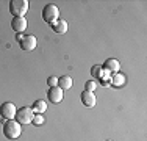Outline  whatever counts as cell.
<instances>
[{
  "mask_svg": "<svg viewBox=\"0 0 147 141\" xmlns=\"http://www.w3.org/2000/svg\"><path fill=\"white\" fill-rule=\"evenodd\" d=\"M22 133V129H20V124L14 119H8V121L3 124V135L8 140H16L20 136Z\"/></svg>",
  "mask_w": 147,
  "mask_h": 141,
  "instance_id": "6da1fadb",
  "label": "cell"
},
{
  "mask_svg": "<svg viewBox=\"0 0 147 141\" xmlns=\"http://www.w3.org/2000/svg\"><path fill=\"white\" fill-rule=\"evenodd\" d=\"M97 88V83L94 82V80H89V82H86V85H85V89L86 91H94Z\"/></svg>",
  "mask_w": 147,
  "mask_h": 141,
  "instance_id": "2e32d148",
  "label": "cell"
},
{
  "mask_svg": "<svg viewBox=\"0 0 147 141\" xmlns=\"http://www.w3.org/2000/svg\"><path fill=\"white\" fill-rule=\"evenodd\" d=\"M80 99H82V104L85 105V107L88 108H92L94 105H96V96H94L92 91H83L82 96H80Z\"/></svg>",
  "mask_w": 147,
  "mask_h": 141,
  "instance_id": "9c48e42d",
  "label": "cell"
},
{
  "mask_svg": "<svg viewBox=\"0 0 147 141\" xmlns=\"http://www.w3.org/2000/svg\"><path fill=\"white\" fill-rule=\"evenodd\" d=\"M47 85L50 88L58 86V77H49V79H47Z\"/></svg>",
  "mask_w": 147,
  "mask_h": 141,
  "instance_id": "e0dca14e",
  "label": "cell"
},
{
  "mask_svg": "<svg viewBox=\"0 0 147 141\" xmlns=\"http://www.w3.org/2000/svg\"><path fill=\"white\" fill-rule=\"evenodd\" d=\"M22 38H24V36H22V33H17V41H20Z\"/></svg>",
  "mask_w": 147,
  "mask_h": 141,
  "instance_id": "d6986e66",
  "label": "cell"
},
{
  "mask_svg": "<svg viewBox=\"0 0 147 141\" xmlns=\"http://www.w3.org/2000/svg\"><path fill=\"white\" fill-rule=\"evenodd\" d=\"M91 74H92V77H96V79H100L103 74V69L100 68V66H94L92 70H91Z\"/></svg>",
  "mask_w": 147,
  "mask_h": 141,
  "instance_id": "9a60e30c",
  "label": "cell"
},
{
  "mask_svg": "<svg viewBox=\"0 0 147 141\" xmlns=\"http://www.w3.org/2000/svg\"><path fill=\"white\" fill-rule=\"evenodd\" d=\"M33 118H34V113L30 107H22L16 111V121L19 124H24V125L30 124V122H33Z\"/></svg>",
  "mask_w": 147,
  "mask_h": 141,
  "instance_id": "277c9868",
  "label": "cell"
},
{
  "mask_svg": "<svg viewBox=\"0 0 147 141\" xmlns=\"http://www.w3.org/2000/svg\"><path fill=\"white\" fill-rule=\"evenodd\" d=\"M52 28H53L55 33L63 35V33H66V31H67V22H66V20H63V19H58L55 24H52Z\"/></svg>",
  "mask_w": 147,
  "mask_h": 141,
  "instance_id": "8fae6325",
  "label": "cell"
},
{
  "mask_svg": "<svg viewBox=\"0 0 147 141\" xmlns=\"http://www.w3.org/2000/svg\"><path fill=\"white\" fill-rule=\"evenodd\" d=\"M119 68H121V66H119V61L117 60H114V58H108L107 61L103 63V70L105 72H110V74H116L117 70H119Z\"/></svg>",
  "mask_w": 147,
  "mask_h": 141,
  "instance_id": "30bf717a",
  "label": "cell"
},
{
  "mask_svg": "<svg viewBox=\"0 0 147 141\" xmlns=\"http://www.w3.org/2000/svg\"><path fill=\"white\" fill-rule=\"evenodd\" d=\"M59 9H58V6L57 5H52V3H49V5H45L44 6V9H42V19H44V22H47V24H55L57 20L59 19Z\"/></svg>",
  "mask_w": 147,
  "mask_h": 141,
  "instance_id": "3957f363",
  "label": "cell"
},
{
  "mask_svg": "<svg viewBox=\"0 0 147 141\" xmlns=\"http://www.w3.org/2000/svg\"><path fill=\"white\" fill-rule=\"evenodd\" d=\"M16 107L13 102H5V104H2V107H0V116L2 118H5L6 121L8 119H14L16 118Z\"/></svg>",
  "mask_w": 147,
  "mask_h": 141,
  "instance_id": "5b68a950",
  "label": "cell"
},
{
  "mask_svg": "<svg viewBox=\"0 0 147 141\" xmlns=\"http://www.w3.org/2000/svg\"><path fill=\"white\" fill-rule=\"evenodd\" d=\"M33 122H34V124H42V122H44V119L41 118V116L34 115V118H33Z\"/></svg>",
  "mask_w": 147,
  "mask_h": 141,
  "instance_id": "ac0fdd59",
  "label": "cell"
},
{
  "mask_svg": "<svg viewBox=\"0 0 147 141\" xmlns=\"http://www.w3.org/2000/svg\"><path fill=\"white\" fill-rule=\"evenodd\" d=\"M105 141H113V140H105Z\"/></svg>",
  "mask_w": 147,
  "mask_h": 141,
  "instance_id": "ffe728a7",
  "label": "cell"
},
{
  "mask_svg": "<svg viewBox=\"0 0 147 141\" xmlns=\"http://www.w3.org/2000/svg\"><path fill=\"white\" fill-rule=\"evenodd\" d=\"M36 44H38V39L33 36V35H25V36H24L22 39L19 41L20 49H22V50H25V52H31V50H34Z\"/></svg>",
  "mask_w": 147,
  "mask_h": 141,
  "instance_id": "8992f818",
  "label": "cell"
},
{
  "mask_svg": "<svg viewBox=\"0 0 147 141\" xmlns=\"http://www.w3.org/2000/svg\"><path fill=\"white\" fill-rule=\"evenodd\" d=\"M47 96H49V100H50L52 104H59V102L63 100L64 91H63L61 88H58V86H53V88H50V89H49Z\"/></svg>",
  "mask_w": 147,
  "mask_h": 141,
  "instance_id": "52a82bcc",
  "label": "cell"
},
{
  "mask_svg": "<svg viewBox=\"0 0 147 141\" xmlns=\"http://www.w3.org/2000/svg\"><path fill=\"white\" fill-rule=\"evenodd\" d=\"M124 82H125V77L121 75V74H117V75H114V79L111 80V85H113V86H121Z\"/></svg>",
  "mask_w": 147,
  "mask_h": 141,
  "instance_id": "5bb4252c",
  "label": "cell"
},
{
  "mask_svg": "<svg viewBox=\"0 0 147 141\" xmlns=\"http://www.w3.org/2000/svg\"><path fill=\"white\" fill-rule=\"evenodd\" d=\"M11 28L16 33H22L27 30V19L25 17H13L11 20Z\"/></svg>",
  "mask_w": 147,
  "mask_h": 141,
  "instance_id": "ba28073f",
  "label": "cell"
},
{
  "mask_svg": "<svg viewBox=\"0 0 147 141\" xmlns=\"http://www.w3.org/2000/svg\"><path fill=\"white\" fill-rule=\"evenodd\" d=\"M31 110H33L34 115H42V113L47 110V104H45V100L42 99H39V100H36L33 104V107H31Z\"/></svg>",
  "mask_w": 147,
  "mask_h": 141,
  "instance_id": "7c38bea8",
  "label": "cell"
},
{
  "mask_svg": "<svg viewBox=\"0 0 147 141\" xmlns=\"http://www.w3.org/2000/svg\"><path fill=\"white\" fill-rule=\"evenodd\" d=\"M28 11V2L27 0H11L9 2V13L16 17H24Z\"/></svg>",
  "mask_w": 147,
  "mask_h": 141,
  "instance_id": "7a4b0ae2",
  "label": "cell"
},
{
  "mask_svg": "<svg viewBox=\"0 0 147 141\" xmlns=\"http://www.w3.org/2000/svg\"><path fill=\"white\" fill-rule=\"evenodd\" d=\"M58 88H61L63 91L69 89V88H72V79L69 75H63L58 79Z\"/></svg>",
  "mask_w": 147,
  "mask_h": 141,
  "instance_id": "4fadbf2b",
  "label": "cell"
}]
</instances>
